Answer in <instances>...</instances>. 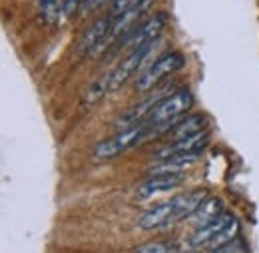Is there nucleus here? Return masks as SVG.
Masks as SVG:
<instances>
[{
  "label": "nucleus",
  "mask_w": 259,
  "mask_h": 253,
  "mask_svg": "<svg viewBox=\"0 0 259 253\" xmlns=\"http://www.w3.org/2000/svg\"><path fill=\"white\" fill-rule=\"evenodd\" d=\"M186 180V174H163V176H150L146 182H142L136 190L138 199H148L156 193L174 190L176 186H180Z\"/></svg>",
  "instance_id": "nucleus-9"
},
{
  "label": "nucleus",
  "mask_w": 259,
  "mask_h": 253,
  "mask_svg": "<svg viewBox=\"0 0 259 253\" xmlns=\"http://www.w3.org/2000/svg\"><path fill=\"white\" fill-rule=\"evenodd\" d=\"M199 158V154H178L171 158L158 161V165H154L150 170V176H163V174H184L190 165H194Z\"/></svg>",
  "instance_id": "nucleus-12"
},
{
  "label": "nucleus",
  "mask_w": 259,
  "mask_h": 253,
  "mask_svg": "<svg viewBox=\"0 0 259 253\" xmlns=\"http://www.w3.org/2000/svg\"><path fill=\"white\" fill-rule=\"evenodd\" d=\"M104 2H108V0H86V4H84V8H82V12L94 10V8H98L100 4H104ZM112 2H114V0H112Z\"/></svg>",
  "instance_id": "nucleus-22"
},
{
  "label": "nucleus",
  "mask_w": 259,
  "mask_h": 253,
  "mask_svg": "<svg viewBox=\"0 0 259 253\" xmlns=\"http://www.w3.org/2000/svg\"><path fill=\"white\" fill-rule=\"evenodd\" d=\"M112 22H114V18H112L110 14L98 18L96 22H94L92 26H88L86 30L82 32V36L78 38V42H76V52H78L80 56L92 54L98 46H102V44L106 42V38H108V34H110V28H112Z\"/></svg>",
  "instance_id": "nucleus-6"
},
{
  "label": "nucleus",
  "mask_w": 259,
  "mask_h": 253,
  "mask_svg": "<svg viewBox=\"0 0 259 253\" xmlns=\"http://www.w3.org/2000/svg\"><path fill=\"white\" fill-rule=\"evenodd\" d=\"M106 92H110V74L100 76L94 82H90V86L86 88V92L82 96L84 104H96L100 98H104Z\"/></svg>",
  "instance_id": "nucleus-15"
},
{
  "label": "nucleus",
  "mask_w": 259,
  "mask_h": 253,
  "mask_svg": "<svg viewBox=\"0 0 259 253\" xmlns=\"http://www.w3.org/2000/svg\"><path fill=\"white\" fill-rule=\"evenodd\" d=\"M220 216H224V201L220 197H207L190 216V222L195 223L197 227H201V225H207L209 222L218 220Z\"/></svg>",
  "instance_id": "nucleus-13"
},
{
  "label": "nucleus",
  "mask_w": 259,
  "mask_h": 253,
  "mask_svg": "<svg viewBox=\"0 0 259 253\" xmlns=\"http://www.w3.org/2000/svg\"><path fill=\"white\" fill-rule=\"evenodd\" d=\"M165 22H167V18H165V14H163V12L154 14V16H152V18H148L142 26H138V28H134V30H132V34H130L128 38L122 42V48L136 50V48H140V46H146V44L156 42V40L160 38L162 30L165 28Z\"/></svg>",
  "instance_id": "nucleus-5"
},
{
  "label": "nucleus",
  "mask_w": 259,
  "mask_h": 253,
  "mask_svg": "<svg viewBox=\"0 0 259 253\" xmlns=\"http://www.w3.org/2000/svg\"><path fill=\"white\" fill-rule=\"evenodd\" d=\"M205 128V116L201 114H194V116H188L186 120L178 122L174 130H171V138L174 142L176 140H186V138H194L197 134H201Z\"/></svg>",
  "instance_id": "nucleus-14"
},
{
  "label": "nucleus",
  "mask_w": 259,
  "mask_h": 253,
  "mask_svg": "<svg viewBox=\"0 0 259 253\" xmlns=\"http://www.w3.org/2000/svg\"><path fill=\"white\" fill-rule=\"evenodd\" d=\"M184 66H186V58H184L182 52H167V54H163V56H160L156 62L152 64V66L138 78V82H136L138 92H148V90H152L162 78L174 74V72H178V70H182Z\"/></svg>",
  "instance_id": "nucleus-3"
},
{
  "label": "nucleus",
  "mask_w": 259,
  "mask_h": 253,
  "mask_svg": "<svg viewBox=\"0 0 259 253\" xmlns=\"http://www.w3.org/2000/svg\"><path fill=\"white\" fill-rule=\"evenodd\" d=\"M192 106H194V96H192V92L190 90H180L176 94L163 98L144 122L154 128V134L167 132L169 128L176 124V120L180 116H184Z\"/></svg>",
  "instance_id": "nucleus-2"
},
{
  "label": "nucleus",
  "mask_w": 259,
  "mask_h": 253,
  "mask_svg": "<svg viewBox=\"0 0 259 253\" xmlns=\"http://www.w3.org/2000/svg\"><path fill=\"white\" fill-rule=\"evenodd\" d=\"M163 98H167V90H162V92H154L152 96H148L146 100H142V102H138V104H134L132 108H128L116 122H114V126L122 128V130H128L132 126H138V124H142L150 114H152V110L162 102Z\"/></svg>",
  "instance_id": "nucleus-7"
},
{
  "label": "nucleus",
  "mask_w": 259,
  "mask_h": 253,
  "mask_svg": "<svg viewBox=\"0 0 259 253\" xmlns=\"http://www.w3.org/2000/svg\"><path fill=\"white\" fill-rule=\"evenodd\" d=\"M158 42H160V40H156V42H152V44H146V46H140V48L132 50V52L128 54V58H124L122 62L110 72V92H118V90L128 82V78L134 74V72H138V68L144 64V60L148 58V54L154 50V46H156Z\"/></svg>",
  "instance_id": "nucleus-4"
},
{
  "label": "nucleus",
  "mask_w": 259,
  "mask_h": 253,
  "mask_svg": "<svg viewBox=\"0 0 259 253\" xmlns=\"http://www.w3.org/2000/svg\"><path fill=\"white\" fill-rule=\"evenodd\" d=\"M209 144V136L207 134H197L194 138H186V140H176L167 146L160 148L152 158L156 161H163V159L171 158V156H178V154H201Z\"/></svg>",
  "instance_id": "nucleus-8"
},
{
  "label": "nucleus",
  "mask_w": 259,
  "mask_h": 253,
  "mask_svg": "<svg viewBox=\"0 0 259 253\" xmlns=\"http://www.w3.org/2000/svg\"><path fill=\"white\" fill-rule=\"evenodd\" d=\"M209 253H245V245L241 243V239H235L227 245H222V247H215Z\"/></svg>",
  "instance_id": "nucleus-21"
},
{
  "label": "nucleus",
  "mask_w": 259,
  "mask_h": 253,
  "mask_svg": "<svg viewBox=\"0 0 259 253\" xmlns=\"http://www.w3.org/2000/svg\"><path fill=\"white\" fill-rule=\"evenodd\" d=\"M237 233H239V222L233 218V220L227 223L226 227L215 235V239L209 243V247L215 249V247H222V245H227V243L235 241V239H237Z\"/></svg>",
  "instance_id": "nucleus-16"
},
{
  "label": "nucleus",
  "mask_w": 259,
  "mask_h": 253,
  "mask_svg": "<svg viewBox=\"0 0 259 253\" xmlns=\"http://www.w3.org/2000/svg\"><path fill=\"white\" fill-rule=\"evenodd\" d=\"M134 253H178L176 245L162 243V241H152V243H144L140 247H136Z\"/></svg>",
  "instance_id": "nucleus-19"
},
{
  "label": "nucleus",
  "mask_w": 259,
  "mask_h": 253,
  "mask_svg": "<svg viewBox=\"0 0 259 253\" xmlns=\"http://www.w3.org/2000/svg\"><path fill=\"white\" fill-rule=\"evenodd\" d=\"M86 0H64V8H62V16L64 18H70L74 16L76 12H82Z\"/></svg>",
  "instance_id": "nucleus-20"
},
{
  "label": "nucleus",
  "mask_w": 259,
  "mask_h": 253,
  "mask_svg": "<svg viewBox=\"0 0 259 253\" xmlns=\"http://www.w3.org/2000/svg\"><path fill=\"white\" fill-rule=\"evenodd\" d=\"M150 136H156V134H154V128L146 122L132 126L128 130H120L112 138L98 142L92 156H94V159H112L124 154V152H128L130 148H134L138 144H144Z\"/></svg>",
  "instance_id": "nucleus-1"
},
{
  "label": "nucleus",
  "mask_w": 259,
  "mask_h": 253,
  "mask_svg": "<svg viewBox=\"0 0 259 253\" xmlns=\"http://www.w3.org/2000/svg\"><path fill=\"white\" fill-rule=\"evenodd\" d=\"M178 222L176 218V207H174V201H163L158 203L156 207H152L150 212H146L140 220H138V227L140 229H158V227H165V225H171V223Z\"/></svg>",
  "instance_id": "nucleus-10"
},
{
  "label": "nucleus",
  "mask_w": 259,
  "mask_h": 253,
  "mask_svg": "<svg viewBox=\"0 0 259 253\" xmlns=\"http://www.w3.org/2000/svg\"><path fill=\"white\" fill-rule=\"evenodd\" d=\"M233 220V216H229V214H224V216H220L218 220H213V222H209L207 225H201V227H197L194 233H192V237H190V245L192 247H203V245H209L213 239H215V235L226 227L227 223Z\"/></svg>",
  "instance_id": "nucleus-11"
},
{
  "label": "nucleus",
  "mask_w": 259,
  "mask_h": 253,
  "mask_svg": "<svg viewBox=\"0 0 259 253\" xmlns=\"http://www.w3.org/2000/svg\"><path fill=\"white\" fill-rule=\"evenodd\" d=\"M64 8V0H40V12L46 22H58Z\"/></svg>",
  "instance_id": "nucleus-17"
},
{
  "label": "nucleus",
  "mask_w": 259,
  "mask_h": 253,
  "mask_svg": "<svg viewBox=\"0 0 259 253\" xmlns=\"http://www.w3.org/2000/svg\"><path fill=\"white\" fill-rule=\"evenodd\" d=\"M146 2H148V0H114L112 6H110V16H112V18H118V16L126 14L130 10H134V8L142 6V4H146Z\"/></svg>",
  "instance_id": "nucleus-18"
}]
</instances>
